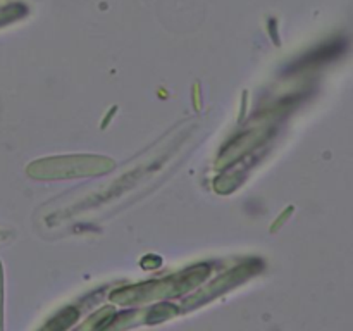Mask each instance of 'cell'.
I'll list each match as a JSON object with an SVG mask.
<instances>
[]
</instances>
